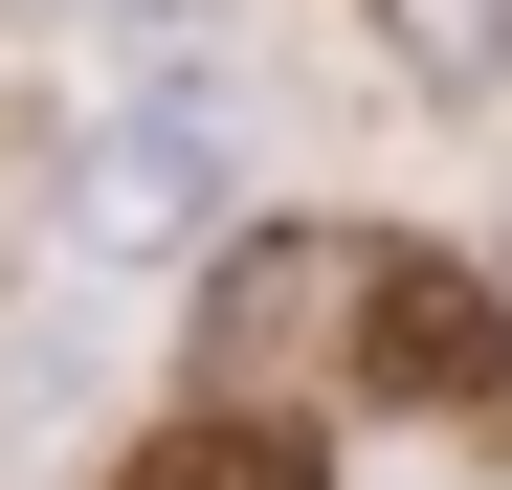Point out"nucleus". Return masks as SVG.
<instances>
[{
	"instance_id": "nucleus-1",
	"label": "nucleus",
	"mask_w": 512,
	"mask_h": 490,
	"mask_svg": "<svg viewBox=\"0 0 512 490\" xmlns=\"http://www.w3.org/2000/svg\"><path fill=\"white\" fill-rule=\"evenodd\" d=\"M223 179H245L223 23H201V0H112V67H90L67 134H45V223H67V268H112V290L201 268V245H223Z\"/></svg>"
},
{
	"instance_id": "nucleus-2",
	"label": "nucleus",
	"mask_w": 512,
	"mask_h": 490,
	"mask_svg": "<svg viewBox=\"0 0 512 490\" xmlns=\"http://www.w3.org/2000/svg\"><path fill=\"white\" fill-rule=\"evenodd\" d=\"M357 379H379V401H490V379H512V290H490V268H379Z\"/></svg>"
},
{
	"instance_id": "nucleus-3",
	"label": "nucleus",
	"mask_w": 512,
	"mask_h": 490,
	"mask_svg": "<svg viewBox=\"0 0 512 490\" xmlns=\"http://www.w3.org/2000/svg\"><path fill=\"white\" fill-rule=\"evenodd\" d=\"M379 45H401L446 112H512V0H379Z\"/></svg>"
},
{
	"instance_id": "nucleus-4",
	"label": "nucleus",
	"mask_w": 512,
	"mask_h": 490,
	"mask_svg": "<svg viewBox=\"0 0 512 490\" xmlns=\"http://www.w3.org/2000/svg\"><path fill=\"white\" fill-rule=\"evenodd\" d=\"M134 490H312V446H290V424H245V401H201V424H156V446H134Z\"/></svg>"
}]
</instances>
